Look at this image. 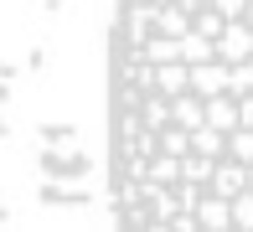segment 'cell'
<instances>
[{"mask_svg":"<svg viewBox=\"0 0 253 232\" xmlns=\"http://www.w3.org/2000/svg\"><path fill=\"white\" fill-rule=\"evenodd\" d=\"M109 196L124 227H253V0H119Z\"/></svg>","mask_w":253,"mask_h":232,"instance_id":"1","label":"cell"}]
</instances>
